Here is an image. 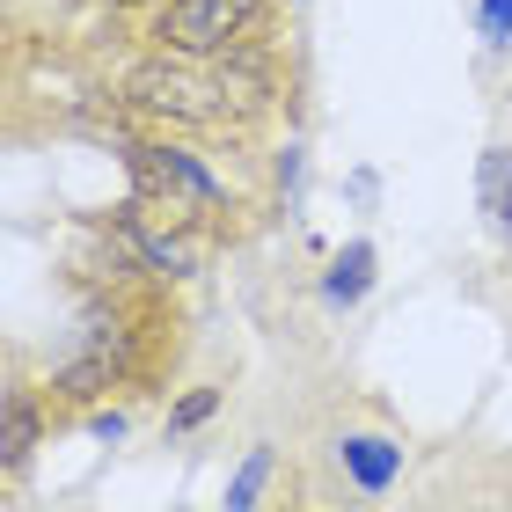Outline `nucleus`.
<instances>
[{"label":"nucleus","mask_w":512,"mask_h":512,"mask_svg":"<svg viewBox=\"0 0 512 512\" xmlns=\"http://www.w3.org/2000/svg\"><path fill=\"white\" fill-rule=\"evenodd\" d=\"M125 103L147 110V118H161V125H227L242 110V96L220 74H198L191 59H169V52L139 59L125 74Z\"/></svg>","instance_id":"f257e3e1"},{"label":"nucleus","mask_w":512,"mask_h":512,"mask_svg":"<svg viewBox=\"0 0 512 512\" xmlns=\"http://www.w3.org/2000/svg\"><path fill=\"white\" fill-rule=\"evenodd\" d=\"M256 30H264V0H161L147 37L169 59H227Z\"/></svg>","instance_id":"f03ea898"},{"label":"nucleus","mask_w":512,"mask_h":512,"mask_svg":"<svg viewBox=\"0 0 512 512\" xmlns=\"http://www.w3.org/2000/svg\"><path fill=\"white\" fill-rule=\"evenodd\" d=\"M125 169H132L139 205H161V213H213V205H227V183L205 169L198 154L161 147V139H132Z\"/></svg>","instance_id":"7ed1b4c3"},{"label":"nucleus","mask_w":512,"mask_h":512,"mask_svg":"<svg viewBox=\"0 0 512 512\" xmlns=\"http://www.w3.org/2000/svg\"><path fill=\"white\" fill-rule=\"evenodd\" d=\"M125 366H132V322L118 308H103V300H88L74 322V352L59 359V395L66 403H96Z\"/></svg>","instance_id":"20e7f679"},{"label":"nucleus","mask_w":512,"mask_h":512,"mask_svg":"<svg viewBox=\"0 0 512 512\" xmlns=\"http://www.w3.org/2000/svg\"><path fill=\"white\" fill-rule=\"evenodd\" d=\"M330 454H337V469L352 476L359 498H388L395 476H403V447H395V439H381V432H337Z\"/></svg>","instance_id":"39448f33"},{"label":"nucleus","mask_w":512,"mask_h":512,"mask_svg":"<svg viewBox=\"0 0 512 512\" xmlns=\"http://www.w3.org/2000/svg\"><path fill=\"white\" fill-rule=\"evenodd\" d=\"M110 235H118V249L125 256H139V264H147L154 278H191V242H169L161 235V227H147V205H125L118 220H110Z\"/></svg>","instance_id":"423d86ee"},{"label":"nucleus","mask_w":512,"mask_h":512,"mask_svg":"<svg viewBox=\"0 0 512 512\" xmlns=\"http://www.w3.org/2000/svg\"><path fill=\"white\" fill-rule=\"evenodd\" d=\"M476 198H483V213H491V227L512 242V147H483V161H476Z\"/></svg>","instance_id":"0eeeda50"},{"label":"nucleus","mask_w":512,"mask_h":512,"mask_svg":"<svg viewBox=\"0 0 512 512\" xmlns=\"http://www.w3.org/2000/svg\"><path fill=\"white\" fill-rule=\"evenodd\" d=\"M366 286H374V242H352L330 264V278H322V300H330V308H352V300H366Z\"/></svg>","instance_id":"6e6552de"},{"label":"nucleus","mask_w":512,"mask_h":512,"mask_svg":"<svg viewBox=\"0 0 512 512\" xmlns=\"http://www.w3.org/2000/svg\"><path fill=\"white\" fill-rule=\"evenodd\" d=\"M264 483H271V447H249L242 469H235V483H227V498H220V512H256Z\"/></svg>","instance_id":"1a4fd4ad"},{"label":"nucleus","mask_w":512,"mask_h":512,"mask_svg":"<svg viewBox=\"0 0 512 512\" xmlns=\"http://www.w3.org/2000/svg\"><path fill=\"white\" fill-rule=\"evenodd\" d=\"M30 447H37V410L22 403V395H8V425H0V461H8V469H22V461H30Z\"/></svg>","instance_id":"9d476101"},{"label":"nucleus","mask_w":512,"mask_h":512,"mask_svg":"<svg viewBox=\"0 0 512 512\" xmlns=\"http://www.w3.org/2000/svg\"><path fill=\"white\" fill-rule=\"evenodd\" d=\"M213 410H220V388H191V395H183V403L169 410V439L198 432V425H205V417H213Z\"/></svg>","instance_id":"9b49d317"},{"label":"nucleus","mask_w":512,"mask_h":512,"mask_svg":"<svg viewBox=\"0 0 512 512\" xmlns=\"http://www.w3.org/2000/svg\"><path fill=\"white\" fill-rule=\"evenodd\" d=\"M476 22H483V37H491L498 52H512V0H483Z\"/></svg>","instance_id":"f8f14e48"},{"label":"nucleus","mask_w":512,"mask_h":512,"mask_svg":"<svg viewBox=\"0 0 512 512\" xmlns=\"http://www.w3.org/2000/svg\"><path fill=\"white\" fill-rule=\"evenodd\" d=\"M88 432H96V439H118L125 417H118V410H96V417H88Z\"/></svg>","instance_id":"ddd939ff"},{"label":"nucleus","mask_w":512,"mask_h":512,"mask_svg":"<svg viewBox=\"0 0 512 512\" xmlns=\"http://www.w3.org/2000/svg\"><path fill=\"white\" fill-rule=\"evenodd\" d=\"M118 8H132V0H118Z\"/></svg>","instance_id":"4468645a"}]
</instances>
